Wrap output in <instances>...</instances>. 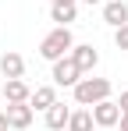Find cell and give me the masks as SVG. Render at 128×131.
Segmentation results:
<instances>
[{
  "instance_id": "cell-16",
  "label": "cell",
  "mask_w": 128,
  "mask_h": 131,
  "mask_svg": "<svg viewBox=\"0 0 128 131\" xmlns=\"http://www.w3.org/2000/svg\"><path fill=\"white\" fill-rule=\"evenodd\" d=\"M0 131H11V124H7V113H0Z\"/></svg>"
},
{
  "instance_id": "cell-8",
  "label": "cell",
  "mask_w": 128,
  "mask_h": 131,
  "mask_svg": "<svg viewBox=\"0 0 128 131\" xmlns=\"http://www.w3.org/2000/svg\"><path fill=\"white\" fill-rule=\"evenodd\" d=\"M103 21L114 25V28L128 25V4H125V0H107V4H103Z\"/></svg>"
},
{
  "instance_id": "cell-7",
  "label": "cell",
  "mask_w": 128,
  "mask_h": 131,
  "mask_svg": "<svg viewBox=\"0 0 128 131\" xmlns=\"http://www.w3.org/2000/svg\"><path fill=\"white\" fill-rule=\"evenodd\" d=\"M32 89L25 85V78H7L4 82V103H29Z\"/></svg>"
},
{
  "instance_id": "cell-15",
  "label": "cell",
  "mask_w": 128,
  "mask_h": 131,
  "mask_svg": "<svg viewBox=\"0 0 128 131\" xmlns=\"http://www.w3.org/2000/svg\"><path fill=\"white\" fill-rule=\"evenodd\" d=\"M117 106H121V113H128V92H121V99H117Z\"/></svg>"
},
{
  "instance_id": "cell-2",
  "label": "cell",
  "mask_w": 128,
  "mask_h": 131,
  "mask_svg": "<svg viewBox=\"0 0 128 131\" xmlns=\"http://www.w3.org/2000/svg\"><path fill=\"white\" fill-rule=\"evenodd\" d=\"M110 82L107 78H78L71 92H75V103L78 106H93V103H100V99H110Z\"/></svg>"
},
{
  "instance_id": "cell-3",
  "label": "cell",
  "mask_w": 128,
  "mask_h": 131,
  "mask_svg": "<svg viewBox=\"0 0 128 131\" xmlns=\"http://www.w3.org/2000/svg\"><path fill=\"white\" fill-rule=\"evenodd\" d=\"M89 110H93L96 128H117V121H121V106L114 99H100V103H93Z\"/></svg>"
},
{
  "instance_id": "cell-19",
  "label": "cell",
  "mask_w": 128,
  "mask_h": 131,
  "mask_svg": "<svg viewBox=\"0 0 128 131\" xmlns=\"http://www.w3.org/2000/svg\"><path fill=\"white\" fill-rule=\"evenodd\" d=\"M82 4H89V7H93V4H103V0H82Z\"/></svg>"
},
{
  "instance_id": "cell-20",
  "label": "cell",
  "mask_w": 128,
  "mask_h": 131,
  "mask_svg": "<svg viewBox=\"0 0 128 131\" xmlns=\"http://www.w3.org/2000/svg\"><path fill=\"white\" fill-rule=\"evenodd\" d=\"M0 106H4V85H0Z\"/></svg>"
},
{
  "instance_id": "cell-14",
  "label": "cell",
  "mask_w": 128,
  "mask_h": 131,
  "mask_svg": "<svg viewBox=\"0 0 128 131\" xmlns=\"http://www.w3.org/2000/svg\"><path fill=\"white\" fill-rule=\"evenodd\" d=\"M114 46H117V50H128V25L114 28Z\"/></svg>"
},
{
  "instance_id": "cell-18",
  "label": "cell",
  "mask_w": 128,
  "mask_h": 131,
  "mask_svg": "<svg viewBox=\"0 0 128 131\" xmlns=\"http://www.w3.org/2000/svg\"><path fill=\"white\" fill-rule=\"evenodd\" d=\"M50 4H78V0H50Z\"/></svg>"
},
{
  "instance_id": "cell-11",
  "label": "cell",
  "mask_w": 128,
  "mask_h": 131,
  "mask_svg": "<svg viewBox=\"0 0 128 131\" xmlns=\"http://www.w3.org/2000/svg\"><path fill=\"white\" fill-rule=\"evenodd\" d=\"M43 113H46V128H50V131H64V128H68L71 110L64 106V103H53V106H50V110H43Z\"/></svg>"
},
{
  "instance_id": "cell-4",
  "label": "cell",
  "mask_w": 128,
  "mask_h": 131,
  "mask_svg": "<svg viewBox=\"0 0 128 131\" xmlns=\"http://www.w3.org/2000/svg\"><path fill=\"white\" fill-rule=\"evenodd\" d=\"M78 78H82V71H78V64H75L71 57H61V60H53V85L71 89Z\"/></svg>"
},
{
  "instance_id": "cell-1",
  "label": "cell",
  "mask_w": 128,
  "mask_h": 131,
  "mask_svg": "<svg viewBox=\"0 0 128 131\" xmlns=\"http://www.w3.org/2000/svg\"><path fill=\"white\" fill-rule=\"evenodd\" d=\"M71 46H75L71 28H68V25H57L53 32H46V36H43V43H39V57L53 64V60H61V57H68V53H71Z\"/></svg>"
},
{
  "instance_id": "cell-13",
  "label": "cell",
  "mask_w": 128,
  "mask_h": 131,
  "mask_svg": "<svg viewBox=\"0 0 128 131\" xmlns=\"http://www.w3.org/2000/svg\"><path fill=\"white\" fill-rule=\"evenodd\" d=\"M50 18L57 25H71L78 18V7H75V4H50Z\"/></svg>"
},
{
  "instance_id": "cell-10",
  "label": "cell",
  "mask_w": 128,
  "mask_h": 131,
  "mask_svg": "<svg viewBox=\"0 0 128 131\" xmlns=\"http://www.w3.org/2000/svg\"><path fill=\"white\" fill-rule=\"evenodd\" d=\"M53 103H57V89L53 85H36L32 96H29V106L32 110H50Z\"/></svg>"
},
{
  "instance_id": "cell-9",
  "label": "cell",
  "mask_w": 128,
  "mask_h": 131,
  "mask_svg": "<svg viewBox=\"0 0 128 131\" xmlns=\"http://www.w3.org/2000/svg\"><path fill=\"white\" fill-rule=\"evenodd\" d=\"M0 74H4V78H21V74H25V57L14 53V50H7V53L0 57Z\"/></svg>"
},
{
  "instance_id": "cell-17",
  "label": "cell",
  "mask_w": 128,
  "mask_h": 131,
  "mask_svg": "<svg viewBox=\"0 0 128 131\" xmlns=\"http://www.w3.org/2000/svg\"><path fill=\"white\" fill-rule=\"evenodd\" d=\"M117 128H121V131H128V113H121V121H117Z\"/></svg>"
},
{
  "instance_id": "cell-5",
  "label": "cell",
  "mask_w": 128,
  "mask_h": 131,
  "mask_svg": "<svg viewBox=\"0 0 128 131\" xmlns=\"http://www.w3.org/2000/svg\"><path fill=\"white\" fill-rule=\"evenodd\" d=\"M68 57H71V60L78 64V71H82V74H89L93 67L100 64V53L93 50V43H75V46H71V53H68Z\"/></svg>"
},
{
  "instance_id": "cell-6",
  "label": "cell",
  "mask_w": 128,
  "mask_h": 131,
  "mask_svg": "<svg viewBox=\"0 0 128 131\" xmlns=\"http://www.w3.org/2000/svg\"><path fill=\"white\" fill-rule=\"evenodd\" d=\"M4 113H7V124H11L14 131H25L29 124H32V113H36V110L29 106V103H7Z\"/></svg>"
},
{
  "instance_id": "cell-12",
  "label": "cell",
  "mask_w": 128,
  "mask_h": 131,
  "mask_svg": "<svg viewBox=\"0 0 128 131\" xmlns=\"http://www.w3.org/2000/svg\"><path fill=\"white\" fill-rule=\"evenodd\" d=\"M96 128V121H93V110L82 106V110H71V117H68V131H93Z\"/></svg>"
}]
</instances>
